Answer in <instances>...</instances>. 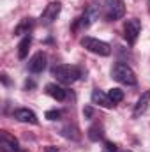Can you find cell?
Masks as SVG:
<instances>
[{"instance_id": "cell-1", "label": "cell", "mask_w": 150, "mask_h": 152, "mask_svg": "<svg viewBox=\"0 0 150 152\" xmlns=\"http://www.w3.org/2000/svg\"><path fill=\"white\" fill-rule=\"evenodd\" d=\"M51 75L55 76L60 83L71 85L81 78V69L78 66H69V64H58L55 67H51Z\"/></svg>"}, {"instance_id": "cell-2", "label": "cell", "mask_w": 150, "mask_h": 152, "mask_svg": "<svg viewBox=\"0 0 150 152\" xmlns=\"http://www.w3.org/2000/svg\"><path fill=\"white\" fill-rule=\"evenodd\" d=\"M111 78L117 80L118 83H124V85H136L138 83V78L134 75V71L125 64V62H117L111 67Z\"/></svg>"}, {"instance_id": "cell-3", "label": "cell", "mask_w": 150, "mask_h": 152, "mask_svg": "<svg viewBox=\"0 0 150 152\" xmlns=\"http://www.w3.org/2000/svg\"><path fill=\"white\" fill-rule=\"evenodd\" d=\"M81 46L85 50H88L90 53H95V55H101V57H108L111 53V46L104 41H99L95 37H83L81 39Z\"/></svg>"}, {"instance_id": "cell-4", "label": "cell", "mask_w": 150, "mask_h": 152, "mask_svg": "<svg viewBox=\"0 0 150 152\" xmlns=\"http://www.w3.org/2000/svg\"><path fill=\"white\" fill-rule=\"evenodd\" d=\"M125 14L124 0H106L104 4V18L108 21H117Z\"/></svg>"}, {"instance_id": "cell-5", "label": "cell", "mask_w": 150, "mask_h": 152, "mask_svg": "<svg viewBox=\"0 0 150 152\" xmlns=\"http://www.w3.org/2000/svg\"><path fill=\"white\" fill-rule=\"evenodd\" d=\"M141 32V21L138 18H133V20H127L125 21V27H124V37L125 41L133 46L136 41H138V36Z\"/></svg>"}, {"instance_id": "cell-6", "label": "cell", "mask_w": 150, "mask_h": 152, "mask_svg": "<svg viewBox=\"0 0 150 152\" xmlns=\"http://www.w3.org/2000/svg\"><path fill=\"white\" fill-rule=\"evenodd\" d=\"M60 11H62V4H60L58 0L50 2V4L46 5V9L42 11V14H41V23H42V25H51V23L57 20V16L60 14Z\"/></svg>"}, {"instance_id": "cell-7", "label": "cell", "mask_w": 150, "mask_h": 152, "mask_svg": "<svg viewBox=\"0 0 150 152\" xmlns=\"http://www.w3.org/2000/svg\"><path fill=\"white\" fill-rule=\"evenodd\" d=\"M99 14H101V7H99L97 4H90V5L85 9L83 16L79 18V25H81L83 28L90 27L95 20H99Z\"/></svg>"}, {"instance_id": "cell-8", "label": "cell", "mask_w": 150, "mask_h": 152, "mask_svg": "<svg viewBox=\"0 0 150 152\" xmlns=\"http://www.w3.org/2000/svg\"><path fill=\"white\" fill-rule=\"evenodd\" d=\"M0 147H2L4 152H21L18 140L14 136H11L9 133H5V131L0 133Z\"/></svg>"}, {"instance_id": "cell-9", "label": "cell", "mask_w": 150, "mask_h": 152, "mask_svg": "<svg viewBox=\"0 0 150 152\" xmlns=\"http://www.w3.org/2000/svg\"><path fill=\"white\" fill-rule=\"evenodd\" d=\"M44 67H46V55L42 53V51H39L36 53L30 60H28V71L30 73H42L44 71Z\"/></svg>"}, {"instance_id": "cell-10", "label": "cell", "mask_w": 150, "mask_h": 152, "mask_svg": "<svg viewBox=\"0 0 150 152\" xmlns=\"http://www.w3.org/2000/svg\"><path fill=\"white\" fill-rule=\"evenodd\" d=\"M92 103H94V104H99V106H103V108H113V106H115V103L110 99V96L104 94V92L99 90V88L92 90Z\"/></svg>"}, {"instance_id": "cell-11", "label": "cell", "mask_w": 150, "mask_h": 152, "mask_svg": "<svg viewBox=\"0 0 150 152\" xmlns=\"http://www.w3.org/2000/svg\"><path fill=\"white\" fill-rule=\"evenodd\" d=\"M14 118L20 120V122H27V124H37V115L34 113L32 110L28 108H18L14 110Z\"/></svg>"}, {"instance_id": "cell-12", "label": "cell", "mask_w": 150, "mask_h": 152, "mask_svg": "<svg viewBox=\"0 0 150 152\" xmlns=\"http://www.w3.org/2000/svg\"><path fill=\"white\" fill-rule=\"evenodd\" d=\"M46 94H48L50 97L57 99V101H64V99L67 97V90L62 88V87L57 85V83H48V85H46Z\"/></svg>"}, {"instance_id": "cell-13", "label": "cell", "mask_w": 150, "mask_h": 152, "mask_svg": "<svg viewBox=\"0 0 150 152\" xmlns=\"http://www.w3.org/2000/svg\"><path fill=\"white\" fill-rule=\"evenodd\" d=\"M149 104H150V90H147V92L141 94V97L138 99V103L134 106V117H140V115L145 113L147 108H149Z\"/></svg>"}, {"instance_id": "cell-14", "label": "cell", "mask_w": 150, "mask_h": 152, "mask_svg": "<svg viewBox=\"0 0 150 152\" xmlns=\"http://www.w3.org/2000/svg\"><path fill=\"white\" fill-rule=\"evenodd\" d=\"M87 136H88L92 142H99V140H103V138H104V127H103L101 124H94V126H90V127H88Z\"/></svg>"}, {"instance_id": "cell-15", "label": "cell", "mask_w": 150, "mask_h": 152, "mask_svg": "<svg viewBox=\"0 0 150 152\" xmlns=\"http://www.w3.org/2000/svg\"><path fill=\"white\" fill-rule=\"evenodd\" d=\"M30 42H32V37H30V36H25V37L20 41V44H18V57H20L21 60L27 58L28 50H30Z\"/></svg>"}, {"instance_id": "cell-16", "label": "cell", "mask_w": 150, "mask_h": 152, "mask_svg": "<svg viewBox=\"0 0 150 152\" xmlns=\"http://www.w3.org/2000/svg\"><path fill=\"white\" fill-rule=\"evenodd\" d=\"M32 25H34L32 18H23V20H21V23L14 28V36H23V34H28V30L32 28Z\"/></svg>"}, {"instance_id": "cell-17", "label": "cell", "mask_w": 150, "mask_h": 152, "mask_svg": "<svg viewBox=\"0 0 150 152\" xmlns=\"http://www.w3.org/2000/svg\"><path fill=\"white\" fill-rule=\"evenodd\" d=\"M108 96H110V99H111L113 103L117 104V103H120L122 99H124V90H120V88H110V92H108Z\"/></svg>"}, {"instance_id": "cell-18", "label": "cell", "mask_w": 150, "mask_h": 152, "mask_svg": "<svg viewBox=\"0 0 150 152\" xmlns=\"http://www.w3.org/2000/svg\"><path fill=\"white\" fill-rule=\"evenodd\" d=\"M60 115H62V113H60L58 110H48L44 117H46L48 120H58V118H60Z\"/></svg>"}, {"instance_id": "cell-19", "label": "cell", "mask_w": 150, "mask_h": 152, "mask_svg": "<svg viewBox=\"0 0 150 152\" xmlns=\"http://www.w3.org/2000/svg\"><path fill=\"white\" fill-rule=\"evenodd\" d=\"M103 152H117V145H115V143H111V142H106V143H104V149H103Z\"/></svg>"}, {"instance_id": "cell-20", "label": "cell", "mask_w": 150, "mask_h": 152, "mask_svg": "<svg viewBox=\"0 0 150 152\" xmlns=\"http://www.w3.org/2000/svg\"><path fill=\"white\" fill-rule=\"evenodd\" d=\"M83 115H85V118H92L94 117V108L92 106H85L83 108Z\"/></svg>"}, {"instance_id": "cell-21", "label": "cell", "mask_w": 150, "mask_h": 152, "mask_svg": "<svg viewBox=\"0 0 150 152\" xmlns=\"http://www.w3.org/2000/svg\"><path fill=\"white\" fill-rule=\"evenodd\" d=\"M44 151H46V152H58V149H57V147H53V145H48Z\"/></svg>"}, {"instance_id": "cell-22", "label": "cell", "mask_w": 150, "mask_h": 152, "mask_svg": "<svg viewBox=\"0 0 150 152\" xmlns=\"http://www.w3.org/2000/svg\"><path fill=\"white\" fill-rule=\"evenodd\" d=\"M34 87H36L34 81H27V83H25V88H34Z\"/></svg>"}, {"instance_id": "cell-23", "label": "cell", "mask_w": 150, "mask_h": 152, "mask_svg": "<svg viewBox=\"0 0 150 152\" xmlns=\"http://www.w3.org/2000/svg\"><path fill=\"white\" fill-rule=\"evenodd\" d=\"M125 152H131V151H125Z\"/></svg>"}]
</instances>
